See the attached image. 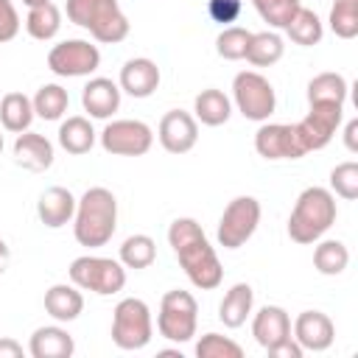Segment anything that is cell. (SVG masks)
Here are the masks:
<instances>
[{
  "mask_svg": "<svg viewBox=\"0 0 358 358\" xmlns=\"http://www.w3.org/2000/svg\"><path fill=\"white\" fill-rule=\"evenodd\" d=\"M28 352L34 358H70L76 352V341H73V336L64 327L45 324V327H36L31 333Z\"/></svg>",
  "mask_w": 358,
  "mask_h": 358,
  "instance_id": "21",
  "label": "cell"
},
{
  "mask_svg": "<svg viewBox=\"0 0 358 358\" xmlns=\"http://www.w3.org/2000/svg\"><path fill=\"white\" fill-rule=\"evenodd\" d=\"M327 22L338 39H355L358 36V0H333Z\"/></svg>",
  "mask_w": 358,
  "mask_h": 358,
  "instance_id": "34",
  "label": "cell"
},
{
  "mask_svg": "<svg viewBox=\"0 0 358 358\" xmlns=\"http://www.w3.org/2000/svg\"><path fill=\"white\" fill-rule=\"evenodd\" d=\"M252 302H255L252 285H249V282H235V285L224 294V299H221V305H218V319H221V324L229 327V330H238L241 324H246V319H249V313H252Z\"/></svg>",
  "mask_w": 358,
  "mask_h": 358,
  "instance_id": "23",
  "label": "cell"
},
{
  "mask_svg": "<svg viewBox=\"0 0 358 358\" xmlns=\"http://www.w3.org/2000/svg\"><path fill=\"white\" fill-rule=\"evenodd\" d=\"M285 53V45H282V36L274 34V31H260V34H252L249 36V45H246V53L243 59L255 67H271L282 59Z\"/></svg>",
  "mask_w": 358,
  "mask_h": 358,
  "instance_id": "27",
  "label": "cell"
},
{
  "mask_svg": "<svg viewBox=\"0 0 358 358\" xmlns=\"http://www.w3.org/2000/svg\"><path fill=\"white\" fill-rule=\"evenodd\" d=\"M252 6L263 22H268L271 28H285L302 3L299 0H252Z\"/></svg>",
  "mask_w": 358,
  "mask_h": 358,
  "instance_id": "37",
  "label": "cell"
},
{
  "mask_svg": "<svg viewBox=\"0 0 358 358\" xmlns=\"http://www.w3.org/2000/svg\"><path fill=\"white\" fill-rule=\"evenodd\" d=\"M193 117L199 120V123H204V126H224L227 120H229V115H232V103H229V98L221 92V90H215V87H210V90H201L199 95H196V101H193Z\"/></svg>",
  "mask_w": 358,
  "mask_h": 358,
  "instance_id": "25",
  "label": "cell"
},
{
  "mask_svg": "<svg viewBox=\"0 0 358 358\" xmlns=\"http://www.w3.org/2000/svg\"><path fill=\"white\" fill-rule=\"evenodd\" d=\"M291 336L305 352H324L336 341V324L327 313L322 310H302L294 319Z\"/></svg>",
  "mask_w": 358,
  "mask_h": 358,
  "instance_id": "15",
  "label": "cell"
},
{
  "mask_svg": "<svg viewBox=\"0 0 358 358\" xmlns=\"http://www.w3.org/2000/svg\"><path fill=\"white\" fill-rule=\"evenodd\" d=\"M28 8H34V6H45V3H50V0H22Z\"/></svg>",
  "mask_w": 358,
  "mask_h": 358,
  "instance_id": "45",
  "label": "cell"
},
{
  "mask_svg": "<svg viewBox=\"0 0 358 358\" xmlns=\"http://www.w3.org/2000/svg\"><path fill=\"white\" fill-rule=\"evenodd\" d=\"M302 352H305V350L296 344V338H294V336H291V338H285L282 344H277V347H271V350H268V355H271V358H302Z\"/></svg>",
  "mask_w": 358,
  "mask_h": 358,
  "instance_id": "41",
  "label": "cell"
},
{
  "mask_svg": "<svg viewBox=\"0 0 358 358\" xmlns=\"http://www.w3.org/2000/svg\"><path fill=\"white\" fill-rule=\"evenodd\" d=\"M157 137L168 154H187L199 140V120L185 109H171L162 115Z\"/></svg>",
  "mask_w": 358,
  "mask_h": 358,
  "instance_id": "14",
  "label": "cell"
},
{
  "mask_svg": "<svg viewBox=\"0 0 358 358\" xmlns=\"http://www.w3.org/2000/svg\"><path fill=\"white\" fill-rule=\"evenodd\" d=\"M232 101H235L238 112L255 123H266L277 109L274 87L257 70H243L232 78Z\"/></svg>",
  "mask_w": 358,
  "mask_h": 358,
  "instance_id": "8",
  "label": "cell"
},
{
  "mask_svg": "<svg viewBox=\"0 0 358 358\" xmlns=\"http://www.w3.org/2000/svg\"><path fill=\"white\" fill-rule=\"evenodd\" d=\"M350 266V249L341 241H322L313 249V268L324 277H336Z\"/></svg>",
  "mask_w": 358,
  "mask_h": 358,
  "instance_id": "33",
  "label": "cell"
},
{
  "mask_svg": "<svg viewBox=\"0 0 358 358\" xmlns=\"http://www.w3.org/2000/svg\"><path fill=\"white\" fill-rule=\"evenodd\" d=\"M70 282L78 285L81 291H92L98 296H112L123 291L126 285V266L112 257H98V255H81L70 263L67 268Z\"/></svg>",
  "mask_w": 358,
  "mask_h": 358,
  "instance_id": "5",
  "label": "cell"
},
{
  "mask_svg": "<svg viewBox=\"0 0 358 358\" xmlns=\"http://www.w3.org/2000/svg\"><path fill=\"white\" fill-rule=\"evenodd\" d=\"M20 34V14L11 0H0V45Z\"/></svg>",
  "mask_w": 358,
  "mask_h": 358,
  "instance_id": "40",
  "label": "cell"
},
{
  "mask_svg": "<svg viewBox=\"0 0 358 358\" xmlns=\"http://www.w3.org/2000/svg\"><path fill=\"white\" fill-rule=\"evenodd\" d=\"M45 310L56 322H73L84 310V296L81 288L73 282H56L45 291Z\"/></svg>",
  "mask_w": 358,
  "mask_h": 358,
  "instance_id": "22",
  "label": "cell"
},
{
  "mask_svg": "<svg viewBox=\"0 0 358 358\" xmlns=\"http://www.w3.org/2000/svg\"><path fill=\"white\" fill-rule=\"evenodd\" d=\"M341 117H344V103H310L308 115L296 123L305 151L324 148L333 140L336 129L341 126Z\"/></svg>",
  "mask_w": 358,
  "mask_h": 358,
  "instance_id": "13",
  "label": "cell"
},
{
  "mask_svg": "<svg viewBox=\"0 0 358 358\" xmlns=\"http://www.w3.org/2000/svg\"><path fill=\"white\" fill-rule=\"evenodd\" d=\"M196 355L199 358H243V347L238 341H232L229 336L204 333L196 341Z\"/></svg>",
  "mask_w": 358,
  "mask_h": 358,
  "instance_id": "36",
  "label": "cell"
},
{
  "mask_svg": "<svg viewBox=\"0 0 358 358\" xmlns=\"http://www.w3.org/2000/svg\"><path fill=\"white\" fill-rule=\"evenodd\" d=\"M0 358H22V344L14 338H0Z\"/></svg>",
  "mask_w": 358,
  "mask_h": 358,
  "instance_id": "43",
  "label": "cell"
},
{
  "mask_svg": "<svg viewBox=\"0 0 358 358\" xmlns=\"http://www.w3.org/2000/svg\"><path fill=\"white\" fill-rule=\"evenodd\" d=\"M255 151L268 162L299 159L308 154L299 140L296 123H263L255 131Z\"/></svg>",
  "mask_w": 358,
  "mask_h": 358,
  "instance_id": "12",
  "label": "cell"
},
{
  "mask_svg": "<svg viewBox=\"0 0 358 358\" xmlns=\"http://www.w3.org/2000/svg\"><path fill=\"white\" fill-rule=\"evenodd\" d=\"M14 162L22 165L25 171L42 173L53 165V143L45 134L36 131H22L14 140Z\"/></svg>",
  "mask_w": 358,
  "mask_h": 358,
  "instance_id": "19",
  "label": "cell"
},
{
  "mask_svg": "<svg viewBox=\"0 0 358 358\" xmlns=\"http://www.w3.org/2000/svg\"><path fill=\"white\" fill-rule=\"evenodd\" d=\"M347 92L350 87L341 73H319L308 81V103H344Z\"/></svg>",
  "mask_w": 358,
  "mask_h": 358,
  "instance_id": "29",
  "label": "cell"
},
{
  "mask_svg": "<svg viewBox=\"0 0 358 358\" xmlns=\"http://www.w3.org/2000/svg\"><path fill=\"white\" fill-rule=\"evenodd\" d=\"M196 324H199V302L190 291L173 288L162 296L159 302V313H157V330L162 338L173 341V344H185L196 336Z\"/></svg>",
  "mask_w": 358,
  "mask_h": 358,
  "instance_id": "6",
  "label": "cell"
},
{
  "mask_svg": "<svg viewBox=\"0 0 358 358\" xmlns=\"http://www.w3.org/2000/svg\"><path fill=\"white\" fill-rule=\"evenodd\" d=\"M252 336L255 341L268 352L271 347L291 338V316L280 305H263L252 319Z\"/></svg>",
  "mask_w": 358,
  "mask_h": 358,
  "instance_id": "16",
  "label": "cell"
},
{
  "mask_svg": "<svg viewBox=\"0 0 358 358\" xmlns=\"http://www.w3.org/2000/svg\"><path fill=\"white\" fill-rule=\"evenodd\" d=\"M154 336L151 308L137 299L126 296L112 310V341L117 350H143Z\"/></svg>",
  "mask_w": 358,
  "mask_h": 358,
  "instance_id": "7",
  "label": "cell"
},
{
  "mask_svg": "<svg viewBox=\"0 0 358 358\" xmlns=\"http://www.w3.org/2000/svg\"><path fill=\"white\" fill-rule=\"evenodd\" d=\"M8 257H11V252H8L6 241L0 238V274H3V271H6V266H8Z\"/></svg>",
  "mask_w": 358,
  "mask_h": 358,
  "instance_id": "44",
  "label": "cell"
},
{
  "mask_svg": "<svg viewBox=\"0 0 358 358\" xmlns=\"http://www.w3.org/2000/svg\"><path fill=\"white\" fill-rule=\"evenodd\" d=\"M249 36H252V31H246V28H241V25H227V28L215 36V53H218L221 59H227V62H238V59H243V53H246Z\"/></svg>",
  "mask_w": 358,
  "mask_h": 358,
  "instance_id": "35",
  "label": "cell"
},
{
  "mask_svg": "<svg viewBox=\"0 0 358 358\" xmlns=\"http://www.w3.org/2000/svg\"><path fill=\"white\" fill-rule=\"evenodd\" d=\"M34 103L25 92H6L0 98V123L6 131H14V134H22L31 129L34 123Z\"/></svg>",
  "mask_w": 358,
  "mask_h": 358,
  "instance_id": "24",
  "label": "cell"
},
{
  "mask_svg": "<svg viewBox=\"0 0 358 358\" xmlns=\"http://www.w3.org/2000/svg\"><path fill=\"white\" fill-rule=\"evenodd\" d=\"M336 196L327 187H305L288 215V238L294 243H316L336 224Z\"/></svg>",
  "mask_w": 358,
  "mask_h": 358,
  "instance_id": "3",
  "label": "cell"
},
{
  "mask_svg": "<svg viewBox=\"0 0 358 358\" xmlns=\"http://www.w3.org/2000/svg\"><path fill=\"white\" fill-rule=\"evenodd\" d=\"M330 193L347 201L358 199V162H341L330 171Z\"/></svg>",
  "mask_w": 358,
  "mask_h": 358,
  "instance_id": "38",
  "label": "cell"
},
{
  "mask_svg": "<svg viewBox=\"0 0 358 358\" xmlns=\"http://www.w3.org/2000/svg\"><path fill=\"white\" fill-rule=\"evenodd\" d=\"M81 106H84V112L90 117L106 120V117H112L120 109V87L112 78L95 76L81 90Z\"/></svg>",
  "mask_w": 358,
  "mask_h": 358,
  "instance_id": "18",
  "label": "cell"
},
{
  "mask_svg": "<svg viewBox=\"0 0 358 358\" xmlns=\"http://www.w3.org/2000/svg\"><path fill=\"white\" fill-rule=\"evenodd\" d=\"M64 14L73 25L92 34L103 45H117L129 36L131 25L117 0H67Z\"/></svg>",
  "mask_w": 358,
  "mask_h": 358,
  "instance_id": "4",
  "label": "cell"
},
{
  "mask_svg": "<svg viewBox=\"0 0 358 358\" xmlns=\"http://www.w3.org/2000/svg\"><path fill=\"white\" fill-rule=\"evenodd\" d=\"M168 243L179 260V266L185 268L187 280L201 288V291H213L221 285L224 280V266L215 255V249L210 246L201 224L196 218H173L168 227Z\"/></svg>",
  "mask_w": 358,
  "mask_h": 358,
  "instance_id": "1",
  "label": "cell"
},
{
  "mask_svg": "<svg viewBox=\"0 0 358 358\" xmlns=\"http://www.w3.org/2000/svg\"><path fill=\"white\" fill-rule=\"evenodd\" d=\"M243 11V0H207V14L218 25H232Z\"/></svg>",
  "mask_w": 358,
  "mask_h": 358,
  "instance_id": "39",
  "label": "cell"
},
{
  "mask_svg": "<svg viewBox=\"0 0 358 358\" xmlns=\"http://www.w3.org/2000/svg\"><path fill=\"white\" fill-rule=\"evenodd\" d=\"M0 151H3V134H0Z\"/></svg>",
  "mask_w": 358,
  "mask_h": 358,
  "instance_id": "46",
  "label": "cell"
},
{
  "mask_svg": "<svg viewBox=\"0 0 358 358\" xmlns=\"http://www.w3.org/2000/svg\"><path fill=\"white\" fill-rule=\"evenodd\" d=\"M117 229V199L106 187H90L76 201L73 235L81 246L98 249L112 241Z\"/></svg>",
  "mask_w": 358,
  "mask_h": 358,
  "instance_id": "2",
  "label": "cell"
},
{
  "mask_svg": "<svg viewBox=\"0 0 358 358\" xmlns=\"http://www.w3.org/2000/svg\"><path fill=\"white\" fill-rule=\"evenodd\" d=\"M101 145L112 157H143L154 145V131L143 120H112L101 131Z\"/></svg>",
  "mask_w": 358,
  "mask_h": 358,
  "instance_id": "11",
  "label": "cell"
},
{
  "mask_svg": "<svg viewBox=\"0 0 358 358\" xmlns=\"http://www.w3.org/2000/svg\"><path fill=\"white\" fill-rule=\"evenodd\" d=\"M31 103H34V115H39L42 120H59L70 106V95L62 84H42L31 98Z\"/></svg>",
  "mask_w": 358,
  "mask_h": 358,
  "instance_id": "30",
  "label": "cell"
},
{
  "mask_svg": "<svg viewBox=\"0 0 358 358\" xmlns=\"http://www.w3.org/2000/svg\"><path fill=\"white\" fill-rule=\"evenodd\" d=\"M62 28V11L53 6V3H45V6H34L28 8V17H25V31L39 39V42H48L59 34Z\"/></svg>",
  "mask_w": 358,
  "mask_h": 358,
  "instance_id": "31",
  "label": "cell"
},
{
  "mask_svg": "<svg viewBox=\"0 0 358 358\" xmlns=\"http://www.w3.org/2000/svg\"><path fill=\"white\" fill-rule=\"evenodd\" d=\"M159 67L157 62L145 59V56H137V59H129L123 67H120V78H117V87L120 92H129L131 98H148L157 92L159 87Z\"/></svg>",
  "mask_w": 358,
  "mask_h": 358,
  "instance_id": "17",
  "label": "cell"
},
{
  "mask_svg": "<svg viewBox=\"0 0 358 358\" xmlns=\"http://www.w3.org/2000/svg\"><path fill=\"white\" fill-rule=\"evenodd\" d=\"M59 145L67 154H87L95 145V129L84 115H73L59 126Z\"/></svg>",
  "mask_w": 358,
  "mask_h": 358,
  "instance_id": "26",
  "label": "cell"
},
{
  "mask_svg": "<svg viewBox=\"0 0 358 358\" xmlns=\"http://www.w3.org/2000/svg\"><path fill=\"white\" fill-rule=\"evenodd\" d=\"M257 224H260V201L255 196H235L218 218V229H215L218 246L241 249L255 235Z\"/></svg>",
  "mask_w": 358,
  "mask_h": 358,
  "instance_id": "9",
  "label": "cell"
},
{
  "mask_svg": "<svg viewBox=\"0 0 358 358\" xmlns=\"http://www.w3.org/2000/svg\"><path fill=\"white\" fill-rule=\"evenodd\" d=\"M344 145H347V151H358V120L352 117L347 126H344Z\"/></svg>",
  "mask_w": 358,
  "mask_h": 358,
  "instance_id": "42",
  "label": "cell"
},
{
  "mask_svg": "<svg viewBox=\"0 0 358 358\" xmlns=\"http://www.w3.org/2000/svg\"><path fill=\"white\" fill-rule=\"evenodd\" d=\"M76 201H78V199H76L67 187L53 185V187H48V190L39 196V201H36V215H39V221H42L45 227L59 229V227H64V224L73 221V215H76Z\"/></svg>",
  "mask_w": 358,
  "mask_h": 358,
  "instance_id": "20",
  "label": "cell"
},
{
  "mask_svg": "<svg viewBox=\"0 0 358 358\" xmlns=\"http://www.w3.org/2000/svg\"><path fill=\"white\" fill-rule=\"evenodd\" d=\"M282 31L288 34V39H291L294 45H302V48L319 45L322 36H324V25H322L319 14L310 11V8H305V6H299V11L291 17V22H288Z\"/></svg>",
  "mask_w": 358,
  "mask_h": 358,
  "instance_id": "28",
  "label": "cell"
},
{
  "mask_svg": "<svg viewBox=\"0 0 358 358\" xmlns=\"http://www.w3.org/2000/svg\"><path fill=\"white\" fill-rule=\"evenodd\" d=\"M157 260V243L151 235H129L123 243H120V263L126 268H148L151 263Z\"/></svg>",
  "mask_w": 358,
  "mask_h": 358,
  "instance_id": "32",
  "label": "cell"
},
{
  "mask_svg": "<svg viewBox=\"0 0 358 358\" xmlns=\"http://www.w3.org/2000/svg\"><path fill=\"white\" fill-rule=\"evenodd\" d=\"M98 67H101V50L87 39H64L53 45L48 53V70L62 78L92 76Z\"/></svg>",
  "mask_w": 358,
  "mask_h": 358,
  "instance_id": "10",
  "label": "cell"
}]
</instances>
